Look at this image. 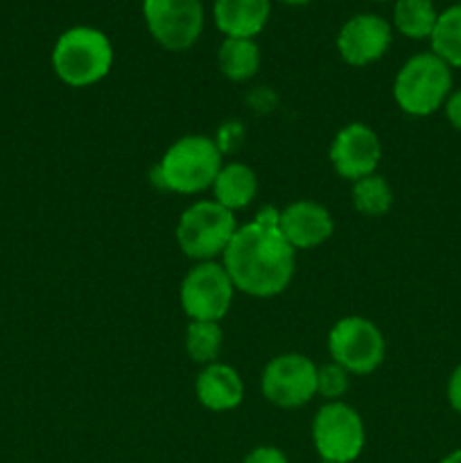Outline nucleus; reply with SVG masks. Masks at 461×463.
Instances as JSON below:
<instances>
[{
  "instance_id": "nucleus-16",
  "label": "nucleus",
  "mask_w": 461,
  "mask_h": 463,
  "mask_svg": "<svg viewBox=\"0 0 461 463\" xmlns=\"http://www.w3.org/2000/svg\"><path fill=\"white\" fill-rule=\"evenodd\" d=\"M212 193H215V202L229 208L230 213L247 208L256 199L258 193L256 172L249 165H244V163L221 165L220 175H217L215 184H212Z\"/></svg>"
},
{
  "instance_id": "nucleus-12",
  "label": "nucleus",
  "mask_w": 461,
  "mask_h": 463,
  "mask_svg": "<svg viewBox=\"0 0 461 463\" xmlns=\"http://www.w3.org/2000/svg\"><path fill=\"white\" fill-rule=\"evenodd\" d=\"M391 23L375 14H357L348 18L337 34V50L351 66H369L384 57L391 45Z\"/></svg>"
},
{
  "instance_id": "nucleus-22",
  "label": "nucleus",
  "mask_w": 461,
  "mask_h": 463,
  "mask_svg": "<svg viewBox=\"0 0 461 463\" xmlns=\"http://www.w3.org/2000/svg\"><path fill=\"white\" fill-rule=\"evenodd\" d=\"M348 371L342 369L339 364L330 362V364H324L316 369V393L324 396L328 402H337L342 401L343 393L348 392Z\"/></svg>"
},
{
  "instance_id": "nucleus-25",
  "label": "nucleus",
  "mask_w": 461,
  "mask_h": 463,
  "mask_svg": "<svg viewBox=\"0 0 461 463\" xmlns=\"http://www.w3.org/2000/svg\"><path fill=\"white\" fill-rule=\"evenodd\" d=\"M447 402L456 414H461V364L447 378Z\"/></svg>"
},
{
  "instance_id": "nucleus-27",
  "label": "nucleus",
  "mask_w": 461,
  "mask_h": 463,
  "mask_svg": "<svg viewBox=\"0 0 461 463\" xmlns=\"http://www.w3.org/2000/svg\"><path fill=\"white\" fill-rule=\"evenodd\" d=\"M283 3H287V5H306V3H310V0H283Z\"/></svg>"
},
{
  "instance_id": "nucleus-6",
  "label": "nucleus",
  "mask_w": 461,
  "mask_h": 463,
  "mask_svg": "<svg viewBox=\"0 0 461 463\" xmlns=\"http://www.w3.org/2000/svg\"><path fill=\"white\" fill-rule=\"evenodd\" d=\"M312 443L321 463H353L364 450V420L346 402H325L312 420Z\"/></svg>"
},
{
  "instance_id": "nucleus-24",
  "label": "nucleus",
  "mask_w": 461,
  "mask_h": 463,
  "mask_svg": "<svg viewBox=\"0 0 461 463\" xmlns=\"http://www.w3.org/2000/svg\"><path fill=\"white\" fill-rule=\"evenodd\" d=\"M443 111H446V118L447 122L452 125V129L461 131V89L452 90L450 98H447L446 107H443Z\"/></svg>"
},
{
  "instance_id": "nucleus-7",
  "label": "nucleus",
  "mask_w": 461,
  "mask_h": 463,
  "mask_svg": "<svg viewBox=\"0 0 461 463\" xmlns=\"http://www.w3.org/2000/svg\"><path fill=\"white\" fill-rule=\"evenodd\" d=\"M328 351L348 373L369 375L384 362V337L371 319L343 317L330 330Z\"/></svg>"
},
{
  "instance_id": "nucleus-20",
  "label": "nucleus",
  "mask_w": 461,
  "mask_h": 463,
  "mask_svg": "<svg viewBox=\"0 0 461 463\" xmlns=\"http://www.w3.org/2000/svg\"><path fill=\"white\" fill-rule=\"evenodd\" d=\"M353 206L366 217H382L393 206V190L387 179L380 175H369L353 181Z\"/></svg>"
},
{
  "instance_id": "nucleus-19",
  "label": "nucleus",
  "mask_w": 461,
  "mask_h": 463,
  "mask_svg": "<svg viewBox=\"0 0 461 463\" xmlns=\"http://www.w3.org/2000/svg\"><path fill=\"white\" fill-rule=\"evenodd\" d=\"M432 52L450 68H461V3L438 12L437 27L429 36Z\"/></svg>"
},
{
  "instance_id": "nucleus-11",
  "label": "nucleus",
  "mask_w": 461,
  "mask_h": 463,
  "mask_svg": "<svg viewBox=\"0 0 461 463\" xmlns=\"http://www.w3.org/2000/svg\"><path fill=\"white\" fill-rule=\"evenodd\" d=\"M380 158H382V145L378 134L362 122H351L339 129L330 145V163L334 172L348 181L375 175Z\"/></svg>"
},
{
  "instance_id": "nucleus-21",
  "label": "nucleus",
  "mask_w": 461,
  "mask_h": 463,
  "mask_svg": "<svg viewBox=\"0 0 461 463\" xmlns=\"http://www.w3.org/2000/svg\"><path fill=\"white\" fill-rule=\"evenodd\" d=\"M224 335L217 321H190L185 330V353L197 364H212L221 351Z\"/></svg>"
},
{
  "instance_id": "nucleus-2",
  "label": "nucleus",
  "mask_w": 461,
  "mask_h": 463,
  "mask_svg": "<svg viewBox=\"0 0 461 463\" xmlns=\"http://www.w3.org/2000/svg\"><path fill=\"white\" fill-rule=\"evenodd\" d=\"M221 149L208 136H183L167 147L154 170V184L179 194L212 188L221 170Z\"/></svg>"
},
{
  "instance_id": "nucleus-3",
  "label": "nucleus",
  "mask_w": 461,
  "mask_h": 463,
  "mask_svg": "<svg viewBox=\"0 0 461 463\" xmlns=\"http://www.w3.org/2000/svg\"><path fill=\"white\" fill-rule=\"evenodd\" d=\"M113 45L98 27L75 25L63 32L52 48V68L71 89H86L108 75Z\"/></svg>"
},
{
  "instance_id": "nucleus-1",
  "label": "nucleus",
  "mask_w": 461,
  "mask_h": 463,
  "mask_svg": "<svg viewBox=\"0 0 461 463\" xmlns=\"http://www.w3.org/2000/svg\"><path fill=\"white\" fill-rule=\"evenodd\" d=\"M276 208H262L249 224L238 226L224 251V269L233 288L256 298L285 292L296 267V251L278 229Z\"/></svg>"
},
{
  "instance_id": "nucleus-9",
  "label": "nucleus",
  "mask_w": 461,
  "mask_h": 463,
  "mask_svg": "<svg viewBox=\"0 0 461 463\" xmlns=\"http://www.w3.org/2000/svg\"><path fill=\"white\" fill-rule=\"evenodd\" d=\"M233 280L224 265L199 262L181 283V306L190 321H221L233 303Z\"/></svg>"
},
{
  "instance_id": "nucleus-23",
  "label": "nucleus",
  "mask_w": 461,
  "mask_h": 463,
  "mask_svg": "<svg viewBox=\"0 0 461 463\" xmlns=\"http://www.w3.org/2000/svg\"><path fill=\"white\" fill-rule=\"evenodd\" d=\"M242 463H289L285 452L276 446H258L244 457Z\"/></svg>"
},
{
  "instance_id": "nucleus-18",
  "label": "nucleus",
  "mask_w": 461,
  "mask_h": 463,
  "mask_svg": "<svg viewBox=\"0 0 461 463\" xmlns=\"http://www.w3.org/2000/svg\"><path fill=\"white\" fill-rule=\"evenodd\" d=\"M437 21L438 12L432 0H396L393 5V27L407 39H429Z\"/></svg>"
},
{
  "instance_id": "nucleus-28",
  "label": "nucleus",
  "mask_w": 461,
  "mask_h": 463,
  "mask_svg": "<svg viewBox=\"0 0 461 463\" xmlns=\"http://www.w3.org/2000/svg\"><path fill=\"white\" fill-rule=\"evenodd\" d=\"M375 3H387V0H375Z\"/></svg>"
},
{
  "instance_id": "nucleus-5",
  "label": "nucleus",
  "mask_w": 461,
  "mask_h": 463,
  "mask_svg": "<svg viewBox=\"0 0 461 463\" xmlns=\"http://www.w3.org/2000/svg\"><path fill=\"white\" fill-rule=\"evenodd\" d=\"M238 231L235 215L215 199H202L188 206L176 224V242L181 251L199 262L224 256Z\"/></svg>"
},
{
  "instance_id": "nucleus-15",
  "label": "nucleus",
  "mask_w": 461,
  "mask_h": 463,
  "mask_svg": "<svg viewBox=\"0 0 461 463\" xmlns=\"http://www.w3.org/2000/svg\"><path fill=\"white\" fill-rule=\"evenodd\" d=\"M194 392H197V401L208 411H230L242 402L244 398V384L238 371L229 364H212L203 366L202 373L197 375L194 383Z\"/></svg>"
},
{
  "instance_id": "nucleus-14",
  "label": "nucleus",
  "mask_w": 461,
  "mask_h": 463,
  "mask_svg": "<svg viewBox=\"0 0 461 463\" xmlns=\"http://www.w3.org/2000/svg\"><path fill=\"white\" fill-rule=\"evenodd\" d=\"M271 0H215L212 16L226 39H256L265 30Z\"/></svg>"
},
{
  "instance_id": "nucleus-4",
  "label": "nucleus",
  "mask_w": 461,
  "mask_h": 463,
  "mask_svg": "<svg viewBox=\"0 0 461 463\" xmlns=\"http://www.w3.org/2000/svg\"><path fill=\"white\" fill-rule=\"evenodd\" d=\"M452 90V68L432 50L407 59L393 81V99L414 118L432 116L446 107Z\"/></svg>"
},
{
  "instance_id": "nucleus-10",
  "label": "nucleus",
  "mask_w": 461,
  "mask_h": 463,
  "mask_svg": "<svg viewBox=\"0 0 461 463\" xmlns=\"http://www.w3.org/2000/svg\"><path fill=\"white\" fill-rule=\"evenodd\" d=\"M316 369L319 366L301 353L274 357L262 371V396L283 410L307 405L316 396Z\"/></svg>"
},
{
  "instance_id": "nucleus-8",
  "label": "nucleus",
  "mask_w": 461,
  "mask_h": 463,
  "mask_svg": "<svg viewBox=\"0 0 461 463\" xmlns=\"http://www.w3.org/2000/svg\"><path fill=\"white\" fill-rule=\"evenodd\" d=\"M143 16L152 39L170 52L193 48L203 30L202 0H143Z\"/></svg>"
},
{
  "instance_id": "nucleus-26",
  "label": "nucleus",
  "mask_w": 461,
  "mask_h": 463,
  "mask_svg": "<svg viewBox=\"0 0 461 463\" xmlns=\"http://www.w3.org/2000/svg\"><path fill=\"white\" fill-rule=\"evenodd\" d=\"M441 463H461V448H456V450H452L450 455L443 457Z\"/></svg>"
},
{
  "instance_id": "nucleus-17",
  "label": "nucleus",
  "mask_w": 461,
  "mask_h": 463,
  "mask_svg": "<svg viewBox=\"0 0 461 463\" xmlns=\"http://www.w3.org/2000/svg\"><path fill=\"white\" fill-rule=\"evenodd\" d=\"M217 61L226 80L247 81L260 68V48L253 39H224Z\"/></svg>"
},
{
  "instance_id": "nucleus-13",
  "label": "nucleus",
  "mask_w": 461,
  "mask_h": 463,
  "mask_svg": "<svg viewBox=\"0 0 461 463\" xmlns=\"http://www.w3.org/2000/svg\"><path fill=\"white\" fill-rule=\"evenodd\" d=\"M278 229L289 244L296 249H315L333 235V217L328 208L316 202H294L278 213Z\"/></svg>"
}]
</instances>
